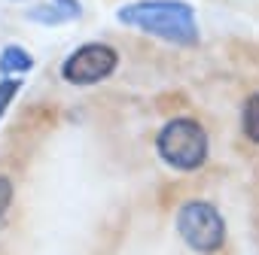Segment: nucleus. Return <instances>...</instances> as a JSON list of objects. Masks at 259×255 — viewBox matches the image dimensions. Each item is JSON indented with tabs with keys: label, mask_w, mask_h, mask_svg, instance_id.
I'll use <instances>...</instances> for the list:
<instances>
[{
	"label": "nucleus",
	"mask_w": 259,
	"mask_h": 255,
	"mask_svg": "<svg viewBox=\"0 0 259 255\" xmlns=\"http://www.w3.org/2000/svg\"><path fill=\"white\" fill-rule=\"evenodd\" d=\"M116 22L125 28L144 31L165 43L192 46L198 43V19L195 10L183 0H135L116 10Z\"/></svg>",
	"instance_id": "nucleus-1"
},
{
	"label": "nucleus",
	"mask_w": 259,
	"mask_h": 255,
	"mask_svg": "<svg viewBox=\"0 0 259 255\" xmlns=\"http://www.w3.org/2000/svg\"><path fill=\"white\" fill-rule=\"evenodd\" d=\"M156 149H159V155H162V161L168 167H174V170H198L207 161V134L192 118H174L159 131Z\"/></svg>",
	"instance_id": "nucleus-2"
},
{
	"label": "nucleus",
	"mask_w": 259,
	"mask_h": 255,
	"mask_svg": "<svg viewBox=\"0 0 259 255\" xmlns=\"http://www.w3.org/2000/svg\"><path fill=\"white\" fill-rule=\"evenodd\" d=\"M177 231L192 252L213 255L226 240V222L207 201H186L177 210Z\"/></svg>",
	"instance_id": "nucleus-3"
},
{
	"label": "nucleus",
	"mask_w": 259,
	"mask_h": 255,
	"mask_svg": "<svg viewBox=\"0 0 259 255\" xmlns=\"http://www.w3.org/2000/svg\"><path fill=\"white\" fill-rule=\"evenodd\" d=\"M119 64V55L113 46L104 43H85L79 46L64 64H61V76L70 85H95L101 79H107Z\"/></svg>",
	"instance_id": "nucleus-4"
},
{
	"label": "nucleus",
	"mask_w": 259,
	"mask_h": 255,
	"mask_svg": "<svg viewBox=\"0 0 259 255\" xmlns=\"http://www.w3.org/2000/svg\"><path fill=\"white\" fill-rule=\"evenodd\" d=\"M82 16V7H79V0H43L40 7H34L28 13L31 22L37 25H46V28H55V25H67L73 19Z\"/></svg>",
	"instance_id": "nucleus-5"
},
{
	"label": "nucleus",
	"mask_w": 259,
	"mask_h": 255,
	"mask_svg": "<svg viewBox=\"0 0 259 255\" xmlns=\"http://www.w3.org/2000/svg\"><path fill=\"white\" fill-rule=\"evenodd\" d=\"M31 70H34V58L22 46H7L4 52H0V76L16 79V76H25Z\"/></svg>",
	"instance_id": "nucleus-6"
},
{
	"label": "nucleus",
	"mask_w": 259,
	"mask_h": 255,
	"mask_svg": "<svg viewBox=\"0 0 259 255\" xmlns=\"http://www.w3.org/2000/svg\"><path fill=\"white\" fill-rule=\"evenodd\" d=\"M241 128H244V137L259 143V91L244 103V115H241Z\"/></svg>",
	"instance_id": "nucleus-7"
},
{
	"label": "nucleus",
	"mask_w": 259,
	"mask_h": 255,
	"mask_svg": "<svg viewBox=\"0 0 259 255\" xmlns=\"http://www.w3.org/2000/svg\"><path fill=\"white\" fill-rule=\"evenodd\" d=\"M19 88H22V79H0V118H4V112L10 109Z\"/></svg>",
	"instance_id": "nucleus-8"
},
{
	"label": "nucleus",
	"mask_w": 259,
	"mask_h": 255,
	"mask_svg": "<svg viewBox=\"0 0 259 255\" xmlns=\"http://www.w3.org/2000/svg\"><path fill=\"white\" fill-rule=\"evenodd\" d=\"M10 201H13V182L7 176H0V216L10 210Z\"/></svg>",
	"instance_id": "nucleus-9"
}]
</instances>
